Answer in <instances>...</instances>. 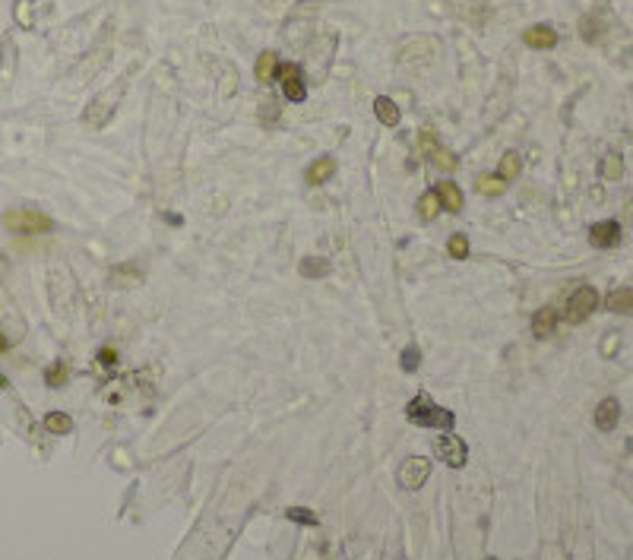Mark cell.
Here are the masks:
<instances>
[{
	"label": "cell",
	"instance_id": "6da1fadb",
	"mask_svg": "<svg viewBox=\"0 0 633 560\" xmlns=\"http://www.w3.org/2000/svg\"><path fill=\"white\" fill-rule=\"evenodd\" d=\"M406 418L412 421V425H421V427H440L443 434L453 427V412H447V408H437L434 402H430L428 393H418L412 402L406 406Z\"/></svg>",
	"mask_w": 633,
	"mask_h": 560
},
{
	"label": "cell",
	"instance_id": "7a4b0ae2",
	"mask_svg": "<svg viewBox=\"0 0 633 560\" xmlns=\"http://www.w3.org/2000/svg\"><path fill=\"white\" fill-rule=\"evenodd\" d=\"M4 228L13 234H48L54 231V222H51V216H44V212L38 209H29V206H19V209H10L4 212Z\"/></svg>",
	"mask_w": 633,
	"mask_h": 560
},
{
	"label": "cell",
	"instance_id": "3957f363",
	"mask_svg": "<svg viewBox=\"0 0 633 560\" xmlns=\"http://www.w3.org/2000/svg\"><path fill=\"white\" fill-rule=\"evenodd\" d=\"M123 89H127V80H121L117 86H111L102 95H95V99L89 102V108L83 111V123H86V127H92V130L105 127L111 117H114V111H117V102H121Z\"/></svg>",
	"mask_w": 633,
	"mask_h": 560
},
{
	"label": "cell",
	"instance_id": "277c9868",
	"mask_svg": "<svg viewBox=\"0 0 633 560\" xmlns=\"http://www.w3.org/2000/svg\"><path fill=\"white\" fill-rule=\"evenodd\" d=\"M596 308H598V291L592 288V285H579V288L573 291L570 298H567V310H564V317H567L570 323H583Z\"/></svg>",
	"mask_w": 633,
	"mask_h": 560
},
{
	"label": "cell",
	"instance_id": "5b68a950",
	"mask_svg": "<svg viewBox=\"0 0 633 560\" xmlns=\"http://www.w3.org/2000/svg\"><path fill=\"white\" fill-rule=\"evenodd\" d=\"M434 453L440 456L447 465H453V468H462L466 465V459H469V449H466V444H462L456 434H440V437L434 440Z\"/></svg>",
	"mask_w": 633,
	"mask_h": 560
},
{
	"label": "cell",
	"instance_id": "8992f818",
	"mask_svg": "<svg viewBox=\"0 0 633 560\" xmlns=\"http://www.w3.org/2000/svg\"><path fill=\"white\" fill-rule=\"evenodd\" d=\"M428 475H430V459H424V456H409L399 468V485L409 487V491H418Z\"/></svg>",
	"mask_w": 633,
	"mask_h": 560
},
{
	"label": "cell",
	"instance_id": "52a82bcc",
	"mask_svg": "<svg viewBox=\"0 0 633 560\" xmlns=\"http://www.w3.org/2000/svg\"><path fill=\"white\" fill-rule=\"evenodd\" d=\"M279 80H282V92L289 102H304L308 89L301 80V67L298 63H279Z\"/></svg>",
	"mask_w": 633,
	"mask_h": 560
},
{
	"label": "cell",
	"instance_id": "ba28073f",
	"mask_svg": "<svg viewBox=\"0 0 633 560\" xmlns=\"http://www.w3.org/2000/svg\"><path fill=\"white\" fill-rule=\"evenodd\" d=\"M617 241H621V225L615 222V219H608V222H596L589 228V244L598 247V250H605V247H615Z\"/></svg>",
	"mask_w": 633,
	"mask_h": 560
},
{
	"label": "cell",
	"instance_id": "9c48e42d",
	"mask_svg": "<svg viewBox=\"0 0 633 560\" xmlns=\"http://www.w3.org/2000/svg\"><path fill=\"white\" fill-rule=\"evenodd\" d=\"M523 42L529 44V48H535V51H548V48L557 44V32H554L551 25H532V29H526Z\"/></svg>",
	"mask_w": 633,
	"mask_h": 560
},
{
	"label": "cell",
	"instance_id": "30bf717a",
	"mask_svg": "<svg viewBox=\"0 0 633 560\" xmlns=\"http://www.w3.org/2000/svg\"><path fill=\"white\" fill-rule=\"evenodd\" d=\"M332 174H336V159H332V155H320L317 162H311V168H308L304 178H308L311 187H320V184H326Z\"/></svg>",
	"mask_w": 633,
	"mask_h": 560
},
{
	"label": "cell",
	"instance_id": "8fae6325",
	"mask_svg": "<svg viewBox=\"0 0 633 560\" xmlns=\"http://www.w3.org/2000/svg\"><path fill=\"white\" fill-rule=\"evenodd\" d=\"M253 73H257L260 86H270V83L279 76V57H276V51H263V54L257 57V67H253Z\"/></svg>",
	"mask_w": 633,
	"mask_h": 560
},
{
	"label": "cell",
	"instance_id": "7c38bea8",
	"mask_svg": "<svg viewBox=\"0 0 633 560\" xmlns=\"http://www.w3.org/2000/svg\"><path fill=\"white\" fill-rule=\"evenodd\" d=\"M617 418H621V406L617 399H602L596 408V427L598 431H615Z\"/></svg>",
	"mask_w": 633,
	"mask_h": 560
},
{
	"label": "cell",
	"instance_id": "4fadbf2b",
	"mask_svg": "<svg viewBox=\"0 0 633 560\" xmlns=\"http://www.w3.org/2000/svg\"><path fill=\"white\" fill-rule=\"evenodd\" d=\"M437 197H440V206H447V212H462V190L456 187V181H440Z\"/></svg>",
	"mask_w": 633,
	"mask_h": 560
},
{
	"label": "cell",
	"instance_id": "5bb4252c",
	"mask_svg": "<svg viewBox=\"0 0 633 560\" xmlns=\"http://www.w3.org/2000/svg\"><path fill=\"white\" fill-rule=\"evenodd\" d=\"M374 114H377V121H380L383 127H396V123H399V108H396V102L390 99V95H377V99H374Z\"/></svg>",
	"mask_w": 633,
	"mask_h": 560
},
{
	"label": "cell",
	"instance_id": "9a60e30c",
	"mask_svg": "<svg viewBox=\"0 0 633 560\" xmlns=\"http://www.w3.org/2000/svg\"><path fill=\"white\" fill-rule=\"evenodd\" d=\"M605 308L611 314H633V288H617L605 298Z\"/></svg>",
	"mask_w": 633,
	"mask_h": 560
},
{
	"label": "cell",
	"instance_id": "2e32d148",
	"mask_svg": "<svg viewBox=\"0 0 633 560\" xmlns=\"http://www.w3.org/2000/svg\"><path fill=\"white\" fill-rule=\"evenodd\" d=\"M554 327H557V314H554V308H541L538 314L532 317V333L538 339H548L554 333Z\"/></svg>",
	"mask_w": 633,
	"mask_h": 560
},
{
	"label": "cell",
	"instance_id": "e0dca14e",
	"mask_svg": "<svg viewBox=\"0 0 633 560\" xmlns=\"http://www.w3.org/2000/svg\"><path fill=\"white\" fill-rule=\"evenodd\" d=\"M519 171H523V155H519V152H504V159H500V165H498V178L510 184V181L519 178Z\"/></svg>",
	"mask_w": 633,
	"mask_h": 560
},
{
	"label": "cell",
	"instance_id": "ac0fdd59",
	"mask_svg": "<svg viewBox=\"0 0 633 560\" xmlns=\"http://www.w3.org/2000/svg\"><path fill=\"white\" fill-rule=\"evenodd\" d=\"M330 260H323V257H304L301 260V266H298V272H301V279H323V276H330Z\"/></svg>",
	"mask_w": 633,
	"mask_h": 560
},
{
	"label": "cell",
	"instance_id": "d6986e66",
	"mask_svg": "<svg viewBox=\"0 0 633 560\" xmlns=\"http://www.w3.org/2000/svg\"><path fill=\"white\" fill-rule=\"evenodd\" d=\"M440 197H437V190H428V193H421V200H418V216L424 219V222H434L437 216H440Z\"/></svg>",
	"mask_w": 633,
	"mask_h": 560
},
{
	"label": "cell",
	"instance_id": "ffe728a7",
	"mask_svg": "<svg viewBox=\"0 0 633 560\" xmlns=\"http://www.w3.org/2000/svg\"><path fill=\"white\" fill-rule=\"evenodd\" d=\"M475 190H478L481 197H500V193L507 190V181H500L498 174H481V178L475 181Z\"/></svg>",
	"mask_w": 633,
	"mask_h": 560
},
{
	"label": "cell",
	"instance_id": "44dd1931",
	"mask_svg": "<svg viewBox=\"0 0 633 560\" xmlns=\"http://www.w3.org/2000/svg\"><path fill=\"white\" fill-rule=\"evenodd\" d=\"M143 282V272L136 266H121V269L111 272V285H121V288H130V285Z\"/></svg>",
	"mask_w": 633,
	"mask_h": 560
},
{
	"label": "cell",
	"instance_id": "7402d4cb",
	"mask_svg": "<svg viewBox=\"0 0 633 560\" xmlns=\"http://www.w3.org/2000/svg\"><path fill=\"white\" fill-rule=\"evenodd\" d=\"M602 174H605V181H621L624 178V159L617 152H608L605 155V162H602Z\"/></svg>",
	"mask_w": 633,
	"mask_h": 560
},
{
	"label": "cell",
	"instance_id": "603a6c76",
	"mask_svg": "<svg viewBox=\"0 0 633 560\" xmlns=\"http://www.w3.org/2000/svg\"><path fill=\"white\" fill-rule=\"evenodd\" d=\"M430 162H434L437 168H440V171H456V168H459V159H456L453 152H450V149H443V146H437L434 152H430Z\"/></svg>",
	"mask_w": 633,
	"mask_h": 560
},
{
	"label": "cell",
	"instance_id": "cb8c5ba5",
	"mask_svg": "<svg viewBox=\"0 0 633 560\" xmlns=\"http://www.w3.org/2000/svg\"><path fill=\"white\" fill-rule=\"evenodd\" d=\"M447 253L453 260H466L469 257V238L462 231H456V234H450L447 238Z\"/></svg>",
	"mask_w": 633,
	"mask_h": 560
},
{
	"label": "cell",
	"instance_id": "d4e9b609",
	"mask_svg": "<svg viewBox=\"0 0 633 560\" xmlns=\"http://www.w3.org/2000/svg\"><path fill=\"white\" fill-rule=\"evenodd\" d=\"M44 427H48L51 434H70L73 431V421H70V415H64V412H51L48 418H44Z\"/></svg>",
	"mask_w": 633,
	"mask_h": 560
},
{
	"label": "cell",
	"instance_id": "484cf974",
	"mask_svg": "<svg viewBox=\"0 0 633 560\" xmlns=\"http://www.w3.org/2000/svg\"><path fill=\"white\" fill-rule=\"evenodd\" d=\"M70 377V367L64 361H54L48 370H44V380H48V386H64Z\"/></svg>",
	"mask_w": 633,
	"mask_h": 560
},
{
	"label": "cell",
	"instance_id": "4316f807",
	"mask_svg": "<svg viewBox=\"0 0 633 560\" xmlns=\"http://www.w3.org/2000/svg\"><path fill=\"white\" fill-rule=\"evenodd\" d=\"M434 149H437V130L434 127H421V133H418V152L430 159V152H434Z\"/></svg>",
	"mask_w": 633,
	"mask_h": 560
},
{
	"label": "cell",
	"instance_id": "83f0119b",
	"mask_svg": "<svg viewBox=\"0 0 633 560\" xmlns=\"http://www.w3.org/2000/svg\"><path fill=\"white\" fill-rule=\"evenodd\" d=\"M418 364H421V348L418 345H409V348L402 351V370L412 374V370H418Z\"/></svg>",
	"mask_w": 633,
	"mask_h": 560
},
{
	"label": "cell",
	"instance_id": "f1b7e54d",
	"mask_svg": "<svg viewBox=\"0 0 633 560\" xmlns=\"http://www.w3.org/2000/svg\"><path fill=\"white\" fill-rule=\"evenodd\" d=\"M289 519H291V523H301V525H317V516L308 510V506H295V510H289Z\"/></svg>",
	"mask_w": 633,
	"mask_h": 560
},
{
	"label": "cell",
	"instance_id": "f546056e",
	"mask_svg": "<svg viewBox=\"0 0 633 560\" xmlns=\"http://www.w3.org/2000/svg\"><path fill=\"white\" fill-rule=\"evenodd\" d=\"M276 117H279V102L276 99H263V102H260V121L270 123V121H276Z\"/></svg>",
	"mask_w": 633,
	"mask_h": 560
},
{
	"label": "cell",
	"instance_id": "4dcf8cb0",
	"mask_svg": "<svg viewBox=\"0 0 633 560\" xmlns=\"http://www.w3.org/2000/svg\"><path fill=\"white\" fill-rule=\"evenodd\" d=\"M99 361L105 364V367H114V364H117V351L111 348V345H105V348L99 351Z\"/></svg>",
	"mask_w": 633,
	"mask_h": 560
},
{
	"label": "cell",
	"instance_id": "1f68e13d",
	"mask_svg": "<svg viewBox=\"0 0 633 560\" xmlns=\"http://www.w3.org/2000/svg\"><path fill=\"white\" fill-rule=\"evenodd\" d=\"M16 16H19V23H23V25H32V19H29V10H25V4H19V6H16Z\"/></svg>",
	"mask_w": 633,
	"mask_h": 560
},
{
	"label": "cell",
	"instance_id": "d6a6232c",
	"mask_svg": "<svg viewBox=\"0 0 633 560\" xmlns=\"http://www.w3.org/2000/svg\"><path fill=\"white\" fill-rule=\"evenodd\" d=\"M4 348H6V339H4V336H0V351H4Z\"/></svg>",
	"mask_w": 633,
	"mask_h": 560
}]
</instances>
